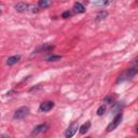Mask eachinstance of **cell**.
I'll return each instance as SVG.
<instances>
[{
	"label": "cell",
	"instance_id": "6da1fadb",
	"mask_svg": "<svg viewBox=\"0 0 138 138\" xmlns=\"http://www.w3.org/2000/svg\"><path fill=\"white\" fill-rule=\"evenodd\" d=\"M29 108L28 107H21L18 108L17 110L14 112V115H13V119L14 120H21V119H24L25 117H27L29 114Z\"/></svg>",
	"mask_w": 138,
	"mask_h": 138
},
{
	"label": "cell",
	"instance_id": "7a4b0ae2",
	"mask_svg": "<svg viewBox=\"0 0 138 138\" xmlns=\"http://www.w3.org/2000/svg\"><path fill=\"white\" fill-rule=\"evenodd\" d=\"M122 119H123V114H122L121 112L115 115V118L113 119V121H112V122L110 123V124L108 125V127H107V130H108V132H112L113 129L117 128V127L119 126V124L121 123Z\"/></svg>",
	"mask_w": 138,
	"mask_h": 138
},
{
	"label": "cell",
	"instance_id": "3957f363",
	"mask_svg": "<svg viewBox=\"0 0 138 138\" xmlns=\"http://www.w3.org/2000/svg\"><path fill=\"white\" fill-rule=\"evenodd\" d=\"M78 128H79V124H78V122H72L71 124L69 125V127L67 128L66 134H65V137H66V138H71L72 136H74V135L77 133Z\"/></svg>",
	"mask_w": 138,
	"mask_h": 138
},
{
	"label": "cell",
	"instance_id": "277c9868",
	"mask_svg": "<svg viewBox=\"0 0 138 138\" xmlns=\"http://www.w3.org/2000/svg\"><path fill=\"white\" fill-rule=\"evenodd\" d=\"M53 107H54V103H53V101H44V103H42L40 105L39 110L43 111V112H47V111H50Z\"/></svg>",
	"mask_w": 138,
	"mask_h": 138
},
{
	"label": "cell",
	"instance_id": "5b68a950",
	"mask_svg": "<svg viewBox=\"0 0 138 138\" xmlns=\"http://www.w3.org/2000/svg\"><path fill=\"white\" fill-rule=\"evenodd\" d=\"M48 128V125L47 124H40V125H37L35 128H34V130L31 132V135H38V134H40V133H42V132H44V130Z\"/></svg>",
	"mask_w": 138,
	"mask_h": 138
},
{
	"label": "cell",
	"instance_id": "8992f818",
	"mask_svg": "<svg viewBox=\"0 0 138 138\" xmlns=\"http://www.w3.org/2000/svg\"><path fill=\"white\" fill-rule=\"evenodd\" d=\"M21 60V56L19 55H14V56H11L9 57L8 60H6V65H9V66H12V65H15L16 63H18Z\"/></svg>",
	"mask_w": 138,
	"mask_h": 138
},
{
	"label": "cell",
	"instance_id": "52a82bcc",
	"mask_svg": "<svg viewBox=\"0 0 138 138\" xmlns=\"http://www.w3.org/2000/svg\"><path fill=\"white\" fill-rule=\"evenodd\" d=\"M74 10H75L76 13H83L85 11V8H84V5L82 3L76 2L75 5H74Z\"/></svg>",
	"mask_w": 138,
	"mask_h": 138
},
{
	"label": "cell",
	"instance_id": "ba28073f",
	"mask_svg": "<svg viewBox=\"0 0 138 138\" xmlns=\"http://www.w3.org/2000/svg\"><path fill=\"white\" fill-rule=\"evenodd\" d=\"M27 8H28V4L25 3V2H18L15 5V9H16L17 12H24V11L27 10Z\"/></svg>",
	"mask_w": 138,
	"mask_h": 138
},
{
	"label": "cell",
	"instance_id": "9c48e42d",
	"mask_svg": "<svg viewBox=\"0 0 138 138\" xmlns=\"http://www.w3.org/2000/svg\"><path fill=\"white\" fill-rule=\"evenodd\" d=\"M90 126H91V123H90V122L84 123V124H83L81 127H80V134H85V133L89 130Z\"/></svg>",
	"mask_w": 138,
	"mask_h": 138
},
{
	"label": "cell",
	"instance_id": "30bf717a",
	"mask_svg": "<svg viewBox=\"0 0 138 138\" xmlns=\"http://www.w3.org/2000/svg\"><path fill=\"white\" fill-rule=\"evenodd\" d=\"M108 15V12L107 11H100L97 15H96V21H100V19H104L106 18Z\"/></svg>",
	"mask_w": 138,
	"mask_h": 138
},
{
	"label": "cell",
	"instance_id": "8fae6325",
	"mask_svg": "<svg viewBox=\"0 0 138 138\" xmlns=\"http://www.w3.org/2000/svg\"><path fill=\"white\" fill-rule=\"evenodd\" d=\"M61 58H62V56H60V55H51V56L47 57L45 61H48V62H56V61H60Z\"/></svg>",
	"mask_w": 138,
	"mask_h": 138
},
{
	"label": "cell",
	"instance_id": "7c38bea8",
	"mask_svg": "<svg viewBox=\"0 0 138 138\" xmlns=\"http://www.w3.org/2000/svg\"><path fill=\"white\" fill-rule=\"evenodd\" d=\"M38 5L40 6V8H48V6H50L51 5V1H47V0H40L39 1V3H38Z\"/></svg>",
	"mask_w": 138,
	"mask_h": 138
},
{
	"label": "cell",
	"instance_id": "4fadbf2b",
	"mask_svg": "<svg viewBox=\"0 0 138 138\" xmlns=\"http://www.w3.org/2000/svg\"><path fill=\"white\" fill-rule=\"evenodd\" d=\"M105 111H106V106H100L98 109H97V114L98 115H103L104 113H105Z\"/></svg>",
	"mask_w": 138,
	"mask_h": 138
},
{
	"label": "cell",
	"instance_id": "5bb4252c",
	"mask_svg": "<svg viewBox=\"0 0 138 138\" xmlns=\"http://www.w3.org/2000/svg\"><path fill=\"white\" fill-rule=\"evenodd\" d=\"M104 101L106 104H112L113 101H114V97L112 96V95H110V96H107L105 99H104Z\"/></svg>",
	"mask_w": 138,
	"mask_h": 138
},
{
	"label": "cell",
	"instance_id": "9a60e30c",
	"mask_svg": "<svg viewBox=\"0 0 138 138\" xmlns=\"http://www.w3.org/2000/svg\"><path fill=\"white\" fill-rule=\"evenodd\" d=\"M120 108H121V104H114L113 108L111 109V112H115V111H119L120 112Z\"/></svg>",
	"mask_w": 138,
	"mask_h": 138
},
{
	"label": "cell",
	"instance_id": "2e32d148",
	"mask_svg": "<svg viewBox=\"0 0 138 138\" xmlns=\"http://www.w3.org/2000/svg\"><path fill=\"white\" fill-rule=\"evenodd\" d=\"M71 16V13L69 12V11H65L63 14H62V17H64V18H68V17H70Z\"/></svg>",
	"mask_w": 138,
	"mask_h": 138
},
{
	"label": "cell",
	"instance_id": "e0dca14e",
	"mask_svg": "<svg viewBox=\"0 0 138 138\" xmlns=\"http://www.w3.org/2000/svg\"><path fill=\"white\" fill-rule=\"evenodd\" d=\"M93 3L96 4V5H104V4L107 3V1H94Z\"/></svg>",
	"mask_w": 138,
	"mask_h": 138
},
{
	"label": "cell",
	"instance_id": "ac0fdd59",
	"mask_svg": "<svg viewBox=\"0 0 138 138\" xmlns=\"http://www.w3.org/2000/svg\"><path fill=\"white\" fill-rule=\"evenodd\" d=\"M39 11V9H38V6H35V8L32 9V12H36V13H37Z\"/></svg>",
	"mask_w": 138,
	"mask_h": 138
},
{
	"label": "cell",
	"instance_id": "d6986e66",
	"mask_svg": "<svg viewBox=\"0 0 138 138\" xmlns=\"http://www.w3.org/2000/svg\"><path fill=\"white\" fill-rule=\"evenodd\" d=\"M86 138H91V137H86Z\"/></svg>",
	"mask_w": 138,
	"mask_h": 138
}]
</instances>
